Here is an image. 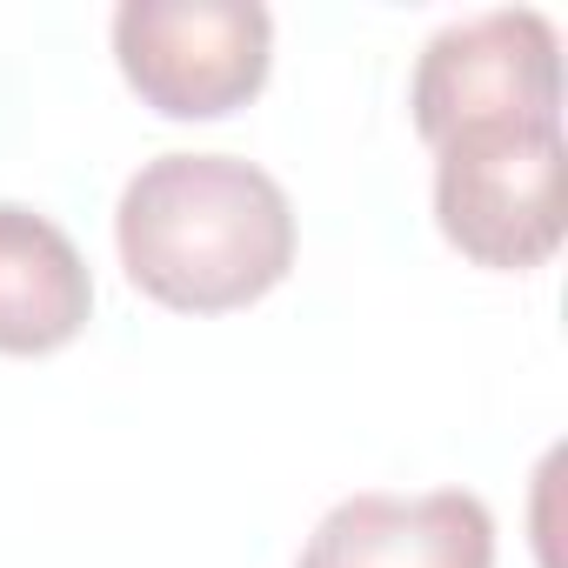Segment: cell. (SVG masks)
Listing matches in <instances>:
<instances>
[{
	"label": "cell",
	"mask_w": 568,
	"mask_h": 568,
	"mask_svg": "<svg viewBox=\"0 0 568 568\" xmlns=\"http://www.w3.org/2000/svg\"><path fill=\"white\" fill-rule=\"evenodd\" d=\"M408 108L428 148H448L481 128L561 121L555 21L535 8H508V14H475V21L442 28L415 61Z\"/></svg>",
	"instance_id": "cell-4"
},
{
	"label": "cell",
	"mask_w": 568,
	"mask_h": 568,
	"mask_svg": "<svg viewBox=\"0 0 568 568\" xmlns=\"http://www.w3.org/2000/svg\"><path fill=\"white\" fill-rule=\"evenodd\" d=\"M94 315V274L68 227L0 201V355H54Z\"/></svg>",
	"instance_id": "cell-6"
},
{
	"label": "cell",
	"mask_w": 568,
	"mask_h": 568,
	"mask_svg": "<svg viewBox=\"0 0 568 568\" xmlns=\"http://www.w3.org/2000/svg\"><path fill=\"white\" fill-rule=\"evenodd\" d=\"M435 221L481 267H541L568 227L561 121L481 128L435 148Z\"/></svg>",
	"instance_id": "cell-2"
},
{
	"label": "cell",
	"mask_w": 568,
	"mask_h": 568,
	"mask_svg": "<svg viewBox=\"0 0 568 568\" xmlns=\"http://www.w3.org/2000/svg\"><path fill=\"white\" fill-rule=\"evenodd\" d=\"M128 88L168 121H221L267 88L274 21L254 0H128L114 14Z\"/></svg>",
	"instance_id": "cell-3"
},
{
	"label": "cell",
	"mask_w": 568,
	"mask_h": 568,
	"mask_svg": "<svg viewBox=\"0 0 568 568\" xmlns=\"http://www.w3.org/2000/svg\"><path fill=\"white\" fill-rule=\"evenodd\" d=\"M128 281L174 315H234L295 267V207L241 154H161L114 207Z\"/></svg>",
	"instance_id": "cell-1"
},
{
	"label": "cell",
	"mask_w": 568,
	"mask_h": 568,
	"mask_svg": "<svg viewBox=\"0 0 568 568\" xmlns=\"http://www.w3.org/2000/svg\"><path fill=\"white\" fill-rule=\"evenodd\" d=\"M295 568H495V515L462 495H348L322 515Z\"/></svg>",
	"instance_id": "cell-5"
}]
</instances>
